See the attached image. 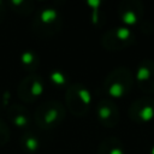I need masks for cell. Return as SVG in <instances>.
<instances>
[{
  "label": "cell",
  "mask_w": 154,
  "mask_h": 154,
  "mask_svg": "<svg viewBox=\"0 0 154 154\" xmlns=\"http://www.w3.org/2000/svg\"><path fill=\"white\" fill-rule=\"evenodd\" d=\"M135 78L132 72L124 66L117 67L111 71L103 83L106 94L112 99H123L132 89Z\"/></svg>",
  "instance_id": "1"
},
{
  "label": "cell",
  "mask_w": 154,
  "mask_h": 154,
  "mask_svg": "<svg viewBox=\"0 0 154 154\" xmlns=\"http://www.w3.org/2000/svg\"><path fill=\"white\" fill-rule=\"evenodd\" d=\"M66 106L75 116H84L91 105L93 96L90 90L83 84H72L66 87Z\"/></svg>",
  "instance_id": "2"
},
{
  "label": "cell",
  "mask_w": 154,
  "mask_h": 154,
  "mask_svg": "<svg viewBox=\"0 0 154 154\" xmlns=\"http://www.w3.org/2000/svg\"><path fill=\"white\" fill-rule=\"evenodd\" d=\"M65 117V107L59 101H48L35 112V122L41 129H52L61 123Z\"/></svg>",
  "instance_id": "3"
},
{
  "label": "cell",
  "mask_w": 154,
  "mask_h": 154,
  "mask_svg": "<svg viewBox=\"0 0 154 154\" xmlns=\"http://www.w3.org/2000/svg\"><path fill=\"white\" fill-rule=\"evenodd\" d=\"M135 41H136V35L132 31V29L124 26V25H119V26L109 29L108 31L103 34L101 38L102 46L112 51L126 48L134 45Z\"/></svg>",
  "instance_id": "4"
},
{
  "label": "cell",
  "mask_w": 154,
  "mask_h": 154,
  "mask_svg": "<svg viewBox=\"0 0 154 154\" xmlns=\"http://www.w3.org/2000/svg\"><path fill=\"white\" fill-rule=\"evenodd\" d=\"M61 23L60 12L54 7H43L41 8L34 19V30L38 35L47 36L55 34Z\"/></svg>",
  "instance_id": "5"
},
{
  "label": "cell",
  "mask_w": 154,
  "mask_h": 154,
  "mask_svg": "<svg viewBox=\"0 0 154 154\" xmlns=\"http://www.w3.org/2000/svg\"><path fill=\"white\" fill-rule=\"evenodd\" d=\"M129 118L137 124H148L154 119V99L143 96L129 107Z\"/></svg>",
  "instance_id": "6"
},
{
  "label": "cell",
  "mask_w": 154,
  "mask_h": 154,
  "mask_svg": "<svg viewBox=\"0 0 154 154\" xmlns=\"http://www.w3.org/2000/svg\"><path fill=\"white\" fill-rule=\"evenodd\" d=\"M143 4L138 0H125L118 6V16L124 26L131 28L141 23L143 17Z\"/></svg>",
  "instance_id": "7"
},
{
  "label": "cell",
  "mask_w": 154,
  "mask_h": 154,
  "mask_svg": "<svg viewBox=\"0 0 154 154\" xmlns=\"http://www.w3.org/2000/svg\"><path fill=\"white\" fill-rule=\"evenodd\" d=\"M135 83L144 94H154V60L142 59L134 75Z\"/></svg>",
  "instance_id": "8"
},
{
  "label": "cell",
  "mask_w": 154,
  "mask_h": 154,
  "mask_svg": "<svg viewBox=\"0 0 154 154\" xmlns=\"http://www.w3.org/2000/svg\"><path fill=\"white\" fill-rule=\"evenodd\" d=\"M45 91V84L40 75H29L25 77L19 87H18V95L25 102H31L38 99Z\"/></svg>",
  "instance_id": "9"
},
{
  "label": "cell",
  "mask_w": 154,
  "mask_h": 154,
  "mask_svg": "<svg viewBox=\"0 0 154 154\" xmlns=\"http://www.w3.org/2000/svg\"><path fill=\"white\" fill-rule=\"evenodd\" d=\"M96 117L100 124L106 128H114L120 118L117 105L109 99H101L97 102Z\"/></svg>",
  "instance_id": "10"
},
{
  "label": "cell",
  "mask_w": 154,
  "mask_h": 154,
  "mask_svg": "<svg viewBox=\"0 0 154 154\" xmlns=\"http://www.w3.org/2000/svg\"><path fill=\"white\" fill-rule=\"evenodd\" d=\"M97 154H125V149L119 138L107 137L99 144Z\"/></svg>",
  "instance_id": "11"
},
{
  "label": "cell",
  "mask_w": 154,
  "mask_h": 154,
  "mask_svg": "<svg viewBox=\"0 0 154 154\" xmlns=\"http://www.w3.org/2000/svg\"><path fill=\"white\" fill-rule=\"evenodd\" d=\"M8 118L14 126L20 129H26L30 124L29 113L23 107H19V106H12L8 109Z\"/></svg>",
  "instance_id": "12"
},
{
  "label": "cell",
  "mask_w": 154,
  "mask_h": 154,
  "mask_svg": "<svg viewBox=\"0 0 154 154\" xmlns=\"http://www.w3.org/2000/svg\"><path fill=\"white\" fill-rule=\"evenodd\" d=\"M20 143H22V148L30 154L36 153L40 148V138L31 131H26L23 134Z\"/></svg>",
  "instance_id": "13"
},
{
  "label": "cell",
  "mask_w": 154,
  "mask_h": 154,
  "mask_svg": "<svg viewBox=\"0 0 154 154\" xmlns=\"http://www.w3.org/2000/svg\"><path fill=\"white\" fill-rule=\"evenodd\" d=\"M20 64L25 70L34 71L38 66V57L32 51H25L20 54Z\"/></svg>",
  "instance_id": "14"
},
{
  "label": "cell",
  "mask_w": 154,
  "mask_h": 154,
  "mask_svg": "<svg viewBox=\"0 0 154 154\" xmlns=\"http://www.w3.org/2000/svg\"><path fill=\"white\" fill-rule=\"evenodd\" d=\"M49 81L57 87H65L69 83L67 76L60 70H53L49 72Z\"/></svg>",
  "instance_id": "15"
},
{
  "label": "cell",
  "mask_w": 154,
  "mask_h": 154,
  "mask_svg": "<svg viewBox=\"0 0 154 154\" xmlns=\"http://www.w3.org/2000/svg\"><path fill=\"white\" fill-rule=\"evenodd\" d=\"M87 5L91 8V23L97 25L100 22V7L102 2L100 0H88Z\"/></svg>",
  "instance_id": "16"
},
{
  "label": "cell",
  "mask_w": 154,
  "mask_h": 154,
  "mask_svg": "<svg viewBox=\"0 0 154 154\" xmlns=\"http://www.w3.org/2000/svg\"><path fill=\"white\" fill-rule=\"evenodd\" d=\"M8 138V130L6 124L0 119V144H4Z\"/></svg>",
  "instance_id": "17"
},
{
  "label": "cell",
  "mask_w": 154,
  "mask_h": 154,
  "mask_svg": "<svg viewBox=\"0 0 154 154\" xmlns=\"http://www.w3.org/2000/svg\"><path fill=\"white\" fill-rule=\"evenodd\" d=\"M4 1H0V20L2 19V17H4V12H5V10H4Z\"/></svg>",
  "instance_id": "18"
},
{
  "label": "cell",
  "mask_w": 154,
  "mask_h": 154,
  "mask_svg": "<svg viewBox=\"0 0 154 154\" xmlns=\"http://www.w3.org/2000/svg\"><path fill=\"white\" fill-rule=\"evenodd\" d=\"M148 154H154V144L149 148V150H148Z\"/></svg>",
  "instance_id": "19"
}]
</instances>
